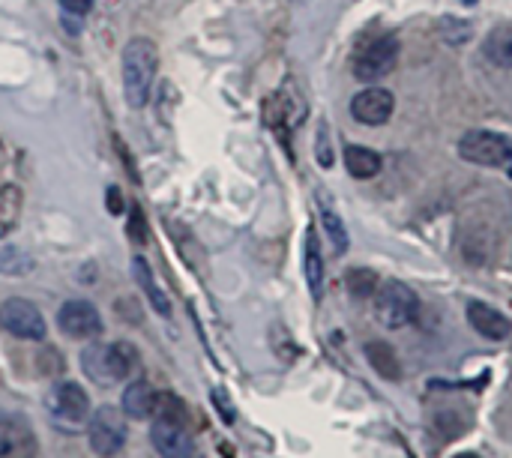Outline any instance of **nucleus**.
<instances>
[{
	"mask_svg": "<svg viewBox=\"0 0 512 458\" xmlns=\"http://www.w3.org/2000/svg\"><path fill=\"white\" fill-rule=\"evenodd\" d=\"M36 456V432L18 414L0 417V458H33Z\"/></svg>",
	"mask_w": 512,
	"mask_h": 458,
	"instance_id": "10",
	"label": "nucleus"
},
{
	"mask_svg": "<svg viewBox=\"0 0 512 458\" xmlns=\"http://www.w3.org/2000/svg\"><path fill=\"white\" fill-rule=\"evenodd\" d=\"M417 294L405 282H384L375 291V312L387 330H402L417 318Z\"/></svg>",
	"mask_w": 512,
	"mask_h": 458,
	"instance_id": "4",
	"label": "nucleus"
},
{
	"mask_svg": "<svg viewBox=\"0 0 512 458\" xmlns=\"http://www.w3.org/2000/svg\"><path fill=\"white\" fill-rule=\"evenodd\" d=\"M345 165H348V171H351V177H357V180H372V177H378V171H381V156L375 153V150H369V147H360V144H351L348 150H345Z\"/></svg>",
	"mask_w": 512,
	"mask_h": 458,
	"instance_id": "15",
	"label": "nucleus"
},
{
	"mask_svg": "<svg viewBox=\"0 0 512 458\" xmlns=\"http://www.w3.org/2000/svg\"><path fill=\"white\" fill-rule=\"evenodd\" d=\"M396 60H399V39L384 30L378 36H366L357 45L351 69L360 81H381L396 69Z\"/></svg>",
	"mask_w": 512,
	"mask_h": 458,
	"instance_id": "3",
	"label": "nucleus"
},
{
	"mask_svg": "<svg viewBox=\"0 0 512 458\" xmlns=\"http://www.w3.org/2000/svg\"><path fill=\"white\" fill-rule=\"evenodd\" d=\"M396 99L390 90L384 87H366L351 99V114L354 120H360L363 126H381L393 117Z\"/></svg>",
	"mask_w": 512,
	"mask_h": 458,
	"instance_id": "12",
	"label": "nucleus"
},
{
	"mask_svg": "<svg viewBox=\"0 0 512 458\" xmlns=\"http://www.w3.org/2000/svg\"><path fill=\"white\" fill-rule=\"evenodd\" d=\"M156 396H159V393H156L147 381L129 384L126 393H123V414L132 417V420H153Z\"/></svg>",
	"mask_w": 512,
	"mask_h": 458,
	"instance_id": "14",
	"label": "nucleus"
},
{
	"mask_svg": "<svg viewBox=\"0 0 512 458\" xmlns=\"http://www.w3.org/2000/svg\"><path fill=\"white\" fill-rule=\"evenodd\" d=\"M345 285H348V294H351V297L366 300V297H372V294L378 291V276H375L372 270H366V267H357V270L348 273Z\"/></svg>",
	"mask_w": 512,
	"mask_h": 458,
	"instance_id": "22",
	"label": "nucleus"
},
{
	"mask_svg": "<svg viewBox=\"0 0 512 458\" xmlns=\"http://www.w3.org/2000/svg\"><path fill=\"white\" fill-rule=\"evenodd\" d=\"M87 438L96 456L111 458L126 447V423L117 408H99L87 417Z\"/></svg>",
	"mask_w": 512,
	"mask_h": 458,
	"instance_id": "7",
	"label": "nucleus"
},
{
	"mask_svg": "<svg viewBox=\"0 0 512 458\" xmlns=\"http://www.w3.org/2000/svg\"><path fill=\"white\" fill-rule=\"evenodd\" d=\"M366 357H369L372 369H375L381 378H387V381H399V378H402L399 357H396V351H393L387 342H369V345H366Z\"/></svg>",
	"mask_w": 512,
	"mask_h": 458,
	"instance_id": "18",
	"label": "nucleus"
},
{
	"mask_svg": "<svg viewBox=\"0 0 512 458\" xmlns=\"http://www.w3.org/2000/svg\"><path fill=\"white\" fill-rule=\"evenodd\" d=\"M159 69V51L150 39H132L123 48L120 57V72H123V96L129 108H144L150 99V87Z\"/></svg>",
	"mask_w": 512,
	"mask_h": 458,
	"instance_id": "1",
	"label": "nucleus"
},
{
	"mask_svg": "<svg viewBox=\"0 0 512 458\" xmlns=\"http://www.w3.org/2000/svg\"><path fill=\"white\" fill-rule=\"evenodd\" d=\"M129 237H132V243H144V237H147V231L141 228V210H132V225H129Z\"/></svg>",
	"mask_w": 512,
	"mask_h": 458,
	"instance_id": "25",
	"label": "nucleus"
},
{
	"mask_svg": "<svg viewBox=\"0 0 512 458\" xmlns=\"http://www.w3.org/2000/svg\"><path fill=\"white\" fill-rule=\"evenodd\" d=\"M21 201L24 195L18 186H0V237H6L15 228L21 216Z\"/></svg>",
	"mask_w": 512,
	"mask_h": 458,
	"instance_id": "20",
	"label": "nucleus"
},
{
	"mask_svg": "<svg viewBox=\"0 0 512 458\" xmlns=\"http://www.w3.org/2000/svg\"><path fill=\"white\" fill-rule=\"evenodd\" d=\"M138 366V351L129 342H111V345H87L81 354L84 375L99 387H114L123 378H129Z\"/></svg>",
	"mask_w": 512,
	"mask_h": 458,
	"instance_id": "2",
	"label": "nucleus"
},
{
	"mask_svg": "<svg viewBox=\"0 0 512 458\" xmlns=\"http://www.w3.org/2000/svg\"><path fill=\"white\" fill-rule=\"evenodd\" d=\"M453 458H480V456H474V453H459V456H453Z\"/></svg>",
	"mask_w": 512,
	"mask_h": 458,
	"instance_id": "26",
	"label": "nucleus"
},
{
	"mask_svg": "<svg viewBox=\"0 0 512 458\" xmlns=\"http://www.w3.org/2000/svg\"><path fill=\"white\" fill-rule=\"evenodd\" d=\"M321 222H324V231H327V237H330V243H333L336 255H342V252L348 249V231H345V225H342L339 213L327 204V198H324V195H321Z\"/></svg>",
	"mask_w": 512,
	"mask_h": 458,
	"instance_id": "21",
	"label": "nucleus"
},
{
	"mask_svg": "<svg viewBox=\"0 0 512 458\" xmlns=\"http://www.w3.org/2000/svg\"><path fill=\"white\" fill-rule=\"evenodd\" d=\"M48 414H51V420H54V426H60V429H66V432H75V429H81L84 423H87V417H90V399H87V393L78 387V384H72V381H63V384H57L51 393H48Z\"/></svg>",
	"mask_w": 512,
	"mask_h": 458,
	"instance_id": "6",
	"label": "nucleus"
},
{
	"mask_svg": "<svg viewBox=\"0 0 512 458\" xmlns=\"http://www.w3.org/2000/svg\"><path fill=\"white\" fill-rule=\"evenodd\" d=\"M459 153L465 162H474L483 168L512 165V141L501 132H489V129H471L468 135H462Z\"/></svg>",
	"mask_w": 512,
	"mask_h": 458,
	"instance_id": "5",
	"label": "nucleus"
},
{
	"mask_svg": "<svg viewBox=\"0 0 512 458\" xmlns=\"http://www.w3.org/2000/svg\"><path fill=\"white\" fill-rule=\"evenodd\" d=\"M0 327L12 333L15 339H30V342L45 339L42 312L30 300H21V297H12L0 306Z\"/></svg>",
	"mask_w": 512,
	"mask_h": 458,
	"instance_id": "8",
	"label": "nucleus"
},
{
	"mask_svg": "<svg viewBox=\"0 0 512 458\" xmlns=\"http://www.w3.org/2000/svg\"><path fill=\"white\" fill-rule=\"evenodd\" d=\"M150 441L162 458H192L195 456V441L186 429V423H171V420H153Z\"/></svg>",
	"mask_w": 512,
	"mask_h": 458,
	"instance_id": "11",
	"label": "nucleus"
},
{
	"mask_svg": "<svg viewBox=\"0 0 512 458\" xmlns=\"http://www.w3.org/2000/svg\"><path fill=\"white\" fill-rule=\"evenodd\" d=\"M486 57L501 66V69H512V24H498L489 39H486Z\"/></svg>",
	"mask_w": 512,
	"mask_h": 458,
	"instance_id": "19",
	"label": "nucleus"
},
{
	"mask_svg": "<svg viewBox=\"0 0 512 458\" xmlns=\"http://www.w3.org/2000/svg\"><path fill=\"white\" fill-rule=\"evenodd\" d=\"M132 270H135V282L141 285V291H144V297L150 300V306H153L159 315H168V312H171V303H168V297L162 294V288L156 285L150 264H147L144 258H135V261H132Z\"/></svg>",
	"mask_w": 512,
	"mask_h": 458,
	"instance_id": "16",
	"label": "nucleus"
},
{
	"mask_svg": "<svg viewBox=\"0 0 512 458\" xmlns=\"http://www.w3.org/2000/svg\"><path fill=\"white\" fill-rule=\"evenodd\" d=\"M153 420H171V423H186V408L174 393H159L156 396V411Z\"/></svg>",
	"mask_w": 512,
	"mask_h": 458,
	"instance_id": "23",
	"label": "nucleus"
},
{
	"mask_svg": "<svg viewBox=\"0 0 512 458\" xmlns=\"http://www.w3.org/2000/svg\"><path fill=\"white\" fill-rule=\"evenodd\" d=\"M306 282H309L312 297L321 300V294H324V258L318 249V234L312 228L306 234Z\"/></svg>",
	"mask_w": 512,
	"mask_h": 458,
	"instance_id": "17",
	"label": "nucleus"
},
{
	"mask_svg": "<svg viewBox=\"0 0 512 458\" xmlns=\"http://www.w3.org/2000/svg\"><path fill=\"white\" fill-rule=\"evenodd\" d=\"M468 321H471V327L480 333V336H486V339H492V342H501V339H507L512 333V321L504 315V312H498V309H492L489 303H483V300H468Z\"/></svg>",
	"mask_w": 512,
	"mask_h": 458,
	"instance_id": "13",
	"label": "nucleus"
},
{
	"mask_svg": "<svg viewBox=\"0 0 512 458\" xmlns=\"http://www.w3.org/2000/svg\"><path fill=\"white\" fill-rule=\"evenodd\" d=\"M90 9H93V0H60V15H63L66 30H69V33H78L84 15H87Z\"/></svg>",
	"mask_w": 512,
	"mask_h": 458,
	"instance_id": "24",
	"label": "nucleus"
},
{
	"mask_svg": "<svg viewBox=\"0 0 512 458\" xmlns=\"http://www.w3.org/2000/svg\"><path fill=\"white\" fill-rule=\"evenodd\" d=\"M57 324L60 330L69 336V339H96L102 333V318L96 312L93 303L87 300H69L60 306V315H57Z\"/></svg>",
	"mask_w": 512,
	"mask_h": 458,
	"instance_id": "9",
	"label": "nucleus"
}]
</instances>
